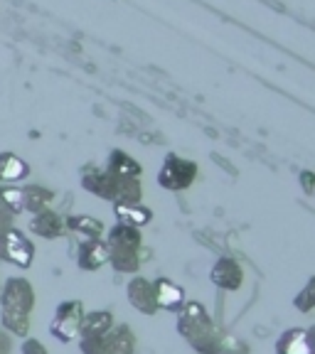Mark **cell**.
Masks as SVG:
<instances>
[{
	"label": "cell",
	"instance_id": "8fae6325",
	"mask_svg": "<svg viewBox=\"0 0 315 354\" xmlns=\"http://www.w3.org/2000/svg\"><path fill=\"white\" fill-rule=\"evenodd\" d=\"M30 232L42 239H60L64 234V219L55 212L44 209L30 219Z\"/></svg>",
	"mask_w": 315,
	"mask_h": 354
},
{
	"label": "cell",
	"instance_id": "52a82bcc",
	"mask_svg": "<svg viewBox=\"0 0 315 354\" xmlns=\"http://www.w3.org/2000/svg\"><path fill=\"white\" fill-rule=\"evenodd\" d=\"M210 281H212V286H217L219 290L237 293L239 288H242V283H244L242 266H239L237 259H232V256H222V259H217V263L212 266Z\"/></svg>",
	"mask_w": 315,
	"mask_h": 354
},
{
	"label": "cell",
	"instance_id": "603a6c76",
	"mask_svg": "<svg viewBox=\"0 0 315 354\" xmlns=\"http://www.w3.org/2000/svg\"><path fill=\"white\" fill-rule=\"evenodd\" d=\"M0 205L6 207L12 216L25 212V199H22V189L12 187V185H0Z\"/></svg>",
	"mask_w": 315,
	"mask_h": 354
},
{
	"label": "cell",
	"instance_id": "30bf717a",
	"mask_svg": "<svg viewBox=\"0 0 315 354\" xmlns=\"http://www.w3.org/2000/svg\"><path fill=\"white\" fill-rule=\"evenodd\" d=\"M109 263V246H106L101 239H91V241H84L77 251V266L79 271H99L101 266Z\"/></svg>",
	"mask_w": 315,
	"mask_h": 354
},
{
	"label": "cell",
	"instance_id": "8992f818",
	"mask_svg": "<svg viewBox=\"0 0 315 354\" xmlns=\"http://www.w3.org/2000/svg\"><path fill=\"white\" fill-rule=\"evenodd\" d=\"M195 177H197V167H195L192 162L170 155L165 160V165H163L158 180H161V185L165 189H188Z\"/></svg>",
	"mask_w": 315,
	"mask_h": 354
},
{
	"label": "cell",
	"instance_id": "83f0119b",
	"mask_svg": "<svg viewBox=\"0 0 315 354\" xmlns=\"http://www.w3.org/2000/svg\"><path fill=\"white\" fill-rule=\"evenodd\" d=\"M305 344H308V354H315V325L305 330Z\"/></svg>",
	"mask_w": 315,
	"mask_h": 354
},
{
	"label": "cell",
	"instance_id": "277c9868",
	"mask_svg": "<svg viewBox=\"0 0 315 354\" xmlns=\"http://www.w3.org/2000/svg\"><path fill=\"white\" fill-rule=\"evenodd\" d=\"M0 261H8L17 268H30L35 263V243L20 229L10 227L0 236Z\"/></svg>",
	"mask_w": 315,
	"mask_h": 354
},
{
	"label": "cell",
	"instance_id": "d6986e66",
	"mask_svg": "<svg viewBox=\"0 0 315 354\" xmlns=\"http://www.w3.org/2000/svg\"><path fill=\"white\" fill-rule=\"evenodd\" d=\"M109 263L116 273H138L143 259H141V251L109 249Z\"/></svg>",
	"mask_w": 315,
	"mask_h": 354
},
{
	"label": "cell",
	"instance_id": "9c48e42d",
	"mask_svg": "<svg viewBox=\"0 0 315 354\" xmlns=\"http://www.w3.org/2000/svg\"><path fill=\"white\" fill-rule=\"evenodd\" d=\"M153 288H155V300H158V308L168 310V313H180L188 303L185 298V288L172 283L170 278H158L153 281Z\"/></svg>",
	"mask_w": 315,
	"mask_h": 354
},
{
	"label": "cell",
	"instance_id": "e0dca14e",
	"mask_svg": "<svg viewBox=\"0 0 315 354\" xmlns=\"http://www.w3.org/2000/svg\"><path fill=\"white\" fill-rule=\"evenodd\" d=\"M276 354H308L303 327H291L276 339Z\"/></svg>",
	"mask_w": 315,
	"mask_h": 354
},
{
	"label": "cell",
	"instance_id": "9a60e30c",
	"mask_svg": "<svg viewBox=\"0 0 315 354\" xmlns=\"http://www.w3.org/2000/svg\"><path fill=\"white\" fill-rule=\"evenodd\" d=\"M64 229L69 232L79 234L84 241H91V239H99L104 234V224L94 216H87V214H74V216H66L64 219Z\"/></svg>",
	"mask_w": 315,
	"mask_h": 354
},
{
	"label": "cell",
	"instance_id": "7402d4cb",
	"mask_svg": "<svg viewBox=\"0 0 315 354\" xmlns=\"http://www.w3.org/2000/svg\"><path fill=\"white\" fill-rule=\"evenodd\" d=\"M22 199H25V209L33 212V214H39L50 207L52 202V192L50 189L39 187V185H33V187L22 189Z\"/></svg>",
	"mask_w": 315,
	"mask_h": 354
},
{
	"label": "cell",
	"instance_id": "ba28073f",
	"mask_svg": "<svg viewBox=\"0 0 315 354\" xmlns=\"http://www.w3.org/2000/svg\"><path fill=\"white\" fill-rule=\"evenodd\" d=\"M126 295H128V303L138 310L141 315H155V313L161 310L158 308V300H155L153 281H148V278H143V276H136L128 281Z\"/></svg>",
	"mask_w": 315,
	"mask_h": 354
},
{
	"label": "cell",
	"instance_id": "3957f363",
	"mask_svg": "<svg viewBox=\"0 0 315 354\" xmlns=\"http://www.w3.org/2000/svg\"><path fill=\"white\" fill-rule=\"evenodd\" d=\"M84 303L82 300H64V303L57 305L55 317L50 322V335L55 339H60L62 344H69L79 337V330H82L84 320Z\"/></svg>",
	"mask_w": 315,
	"mask_h": 354
},
{
	"label": "cell",
	"instance_id": "ffe728a7",
	"mask_svg": "<svg viewBox=\"0 0 315 354\" xmlns=\"http://www.w3.org/2000/svg\"><path fill=\"white\" fill-rule=\"evenodd\" d=\"M114 212H116L118 221L121 224H126V227H143V224H148L150 216H153V212L145 209V207H138V205H121V202H116V207H114Z\"/></svg>",
	"mask_w": 315,
	"mask_h": 354
},
{
	"label": "cell",
	"instance_id": "44dd1931",
	"mask_svg": "<svg viewBox=\"0 0 315 354\" xmlns=\"http://www.w3.org/2000/svg\"><path fill=\"white\" fill-rule=\"evenodd\" d=\"M109 172L114 177H118V180H123V177H138L141 165L138 162H133L126 153H121V150H114V153H111V160H109Z\"/></svg>",
	"mask_w": 315,
	"mask_h": 354
},
{
	"label": "cell",
	"instance_id": "5bb4252c",
	"mask_svg": "<svg viewBox=\"0 0 315 354\" xmlns=\"http://www.w3.org/2000/svg\"><path fill=\"white\" fill-rule=\"evenodd\" d=\"M114 327V315L111 310H94V313H84L82 330L79 337H94V335H106Z\"/></svg>",
	"mask_w": 315,
	"mask_h": 354
},
{
	"label": "cell",
	"instance_id": "7a4b0ae2",
	"mask_svg": "<svg viewBox=\"0 0 315 354\" xmlns=\"http://www.w3.org/2000/svg\"><path fill=\"white\" fill-rule=\"evenodd\" d=\"M82 354H133L136 335L128 325H114L106 335L79 339Z\"/></svg>",
	"mask_w": 315,
	"mask_h": 354
},
{
	"label": "cell",
	"instance_id": "ac0fdd59",
	"mask_svg": "<svg viewBox=\"0 0 315 354\" xmlns=\"http://www.w3.org/2000/svg\"><path fill=\"white\" fill-rule=\"evenodd\" d=\"M0 325L8 335H15V337H28L30 335V315L28 313H17V310H6L0 308Z\"/></svg>",
	"mask_w": 315,
	"mask_h": 354
},
{
	"label": "cell",
	"instance_id": "4316f807",
	"mask_svg": "<svg viewBox=\"0 0 315 354\" xmlns=\"http://www.w3.org/2000/svg\"><path fill=\"white\" fill-rule=\"evenodd\" d=\"M10 347H12V339L3 327H0V354H10Z\"/></svg>",
	"mask_w": 315,
	"mask_h": 354
},
{
	"label": "cell",
	"instance_id": "484cf974",
	"mask_svg": "<svg viewBox=\"0 0 315 354\" xmlns=\"http://www.w3.org/2000/svg\"><path fill=\"white\" fill-rule=\"evenodd\" d=\"M10 227H12V214L6 209V207L0 205V236H3Z\"/></svg>",
	"mask_w": 315,
	"mask_h": 354
},
{
	"label": "cell",
	"instance_id": "4fadbf2b",
	"mask_svg": "<svg viewBox=\"0 0 315 354\" xmlns=\"http://www.w3.org/2000/svg\"><path fill=\"white\" fill-rule=\"evenodd\" d=\"M84 189H89L96 197L104 199H116V177L111 172H89V175L82 177Z\"/></svg>",
	"mask_w": 315,
	"mask_h": 354
},
{
	"label": "cell",
	"instance_id": "6da1fadb",
	"mask_svg": "<svg viewBox=\"0 0 315 354\" xmlns=\"http://www.w3.org/2000/svg\"><path fill=\"white\" fill-rule=\"evenodd\" d=\"M177 335L199 354H224V339L217 332L207 308L197 300H188L177 313Z\"/></svg>",
	"mask_w": 315,
	"mask_h": 354
},
{
	"label": "cell",
	"instance_id": "cb8c5ba5",
	"mask_svg": "<svg viewBox=\"0 0 315 354\" xmlns=\"http://www.w3.org/2000/svg\"><path fill=\"white\" fill-rule=\"evenodd\" d=\"M294 308L298 310V313H303V315H308V313L315 310V276H310L308 281H305V286L296 293Z\"/></svg>",
	"mask_w": 315,
	"mask_h": 354
},
{
	"label": "cell",
	"instance_id": "d4e9b609",
	"mask_svg": "<svg viewBox=\"0 0 315 354\" xmlns=\"http://www.w3.org/2000/svg\"><path fill=\"white\" fill-rule=\"evenodd\" d=\"M22 354H47V347H44L39 339H35V337H25L22 339V349H20Z\"/></svg>",
	"mask_w": 315,
	"mask_h": 354
},
{
	"label": "cell",
	"instance_id": "5b68a950",
	"mask_svg": "<svg viewBox=\"0 0 315 354\" xmlns=\"http://www.w3.org/2000/svg\"><path fill=\"white\" fill-rule=\"evenodd\" d=\"M0 308L17 310V313H28L33 315L35 310V288L28 278L12 276L0 286Z\"/></svg>",
	"mask_w": 315,
	"mask_h": 354
},
{
	"label": "cell",
	"instance_id": "2e32d148",
	"mask_svg": "<svg viewBox=\"0 0 315 354\" xmlns=\"http://www.w3.org/2000/svg\"><path fill=\"white\" fill-rule=\"evenodd\" d=\"M30 175V167L12 153H0V185L3 183H20Z\"/></svg>",
	"mask_w": 315,
	"mask_h": 354
},
{
	"label": "cell",
	"instance_id": "7c38bea8",
	"mask_svg": "<svg viewBox=\"0 0 315 354\" xmlns=\"http://www.w3.org/2000/svg\"><path fill=\"white\" fill-rule=\"evenodd\" d=\"M106 246L109 249H123V251H141V232L136 227H126V224H116L106 236Z\"/></svg>",
	"mask_w": 315,
	"mask_h": 354
}]
</instances>
